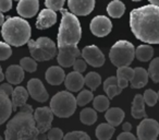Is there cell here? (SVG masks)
<instances>
[{
    "mask_svg": "<svg viewBox=\"0 0 159 140\" xmlns=\"http://www.w3.org/2000/svg\"><path fill=\"white\" fill-rule=\"evenodd\" d=\"M130 27L137 40L146 44H159V6L150 3L132 10Z\"/></svg>",
    "mask_w": 159,
    "mask_h": 140,
    "instance_id": "1",
    "label": "cell"
},
{
    "mask_svg": "<svg viewBox=\"0 0 159 140\" xmlns=\"http://www.w3.org/2000/svg\"><path fill=\"white\" fill-rule=\"evenodd\" d=\"M20 109V112L7 124L5 138L7 140L37 139L39 131L34 119L33 109L26 103Z\"/></svg>",
    "mask_w": 159,
    "mask_h": 140,
    "instance_id": "2",
    "label": "cell"
},
{
    "mask_svg": "<svg viewBox=\"0 0 159 140\" xmlns=\"http://www.w3.org/2000/svg\"><path fill=\"white\" fill-rule=\"evenodd\" d=\"M1 27V35L9 45L20 47L30 41L32 30L30 23L23 18L9 17Z\"/></svg>",
    "mask_w": 159,
    "mask_h": 140,
    "instance_id": "3",
    "label": "cell"
},
{
    "mask_svg": "<svg viewBox=\"0 0 159 140\" xmlns=\"http://www.w3.org/2000/svg\"><path fill=\"white\" fill-rule=\"evenodd\" d=\"M60 12L62 14V18L58 31V47L66 45H77L82 36V29L79 19L75 14L69 12L63 8L60 10Z\"/></svg>",
    "mask_w": 159,
    "mask_h": 140,
    "instance_id": "4",
    "label": "cell"
},
{
    "mask_svg": "<svg viewBox=\"0 0 159 140\" xmlns=\"http://www.w3.org/2000/svg\"><path fill=\"white\" fill-rule=\"evenodd\" d=\"M76 98L68 91H60L52 96L50 101V109L53 115L60 118L70 117L76 111Z\"/></svg>",
    "mask_w": 159,
    "mask_h": 140,
    "instance_id": "5",
    "label": "cell"
},
{
    "mask_svg": "<svg viewBox=\"0 0 159 140\" xmlns=\"http://www.w3.org/2000/svg\"><path fill=\"white\" fill-rule=\"evenodd\" d=\"M135 57V48L128 41H118L110 49L109 58L116 67L130 66Z\"/></svg>",
    "mask_w": 159,
    "mask_h": 140,
    "instance_id": "6",
    "label": "cell"
},
{
    "mask_svg": "<svg viewBox=\"0 0 159 140\" xmlns=\"http://www.w3.org/2000/svg\"><path fill=\"white\" fill-rule=\"evenodd\" d=\"M31 55L36 61L50 60L57 54L56 44L48 37H39L38 40H30L27 42Z\"/></svg>",
    "mask_w": 159,
    "mask_h": 140,
    "instance_id": "7",
    "label": "cell"
},
{
    "mask_svg": "<svg viewBox=\"0 0 159 140\" xmlns=\"http://www.w3.org/2000/svg\"><path fill=\"white\" fill-rule=\"evenodd\" d=\"M159 135V123L152 118H145L137 126V138L139 140H155Z\"/></svg>",
    "mask_w": 159,
    "mask_h": 140,
    "instance_id": "8",
    "label": "cell"
},
{
    "mask_svg": "<svg viewBox=\"0 0 159 140\" xmlns=\"http://www.w3.org/2000/svg\"><path fill=\"white\" fill-rule=\"evenodd\" d=\"M57 60L59 65L64 68H69L73 65L76 58L81 56V51L77 48L76 45H66V46L58 47Z\"/></svg>",
    "mask_w": 159,
    "mask_h": 140,
    "instance_id": "9",
    "label": "cell"
},
{
    "mask_svg": "<svg viewBox=\"0 0 159 140\" xmlns=\"http://www.w3.org/2000/svg\"><path fill=\"white\" fill-rule=\"evenodd\" d=\"M33 115L39 133H47L51 128V124L53 120V113L50 107H38L35 109Z\"/></svg>",
    "mask_w": 159,
    "mask_h": 140,
    "instance_id": "10",
    "label": "cell"
},
{
    "mask_svg": "<svg viewBox=\"0 0 159 140\" xmlns=\"http://www.w3.org/2000/svg\"><path fill=\"white\" fill-rule=\"evenodd\" d=\"M82 58L87 62L89 65H91L92 67H102L105 64V56L102 53L99 48L95 45H89V46H85L81 54Z\"/></svg>",
    "mask_w": 159,
    "mask_h": 140,
    "instance_id": "11",
    "label": "cell"
},
{
    "mask_svg": "<svg viewBox=\"0 0 159 140\" xmlns=\"http://www.w3.org/2000/svg\"><path fill=\"white\" fill-rule=\"evenodd\" d=\"M91 32L97 37H104L108 35L112 30V23L110 19L105 16H97L92 20L89 24Z\"/></svg>",
    "mask_w": 159,
    "mask_h": 140,
    "instance_id": "12",
    "label": "cell"
},
{
    "mask_svg": "<svg viewBox=\"0 0 159 140\" xmlns=\"http://www.w3.org/2000/svg\"><path fill=\"white\" fill-rule=\"evenodd\" d=\"M68 7L75 16L85 17L93 12L95 0H68Z\"/></svg>",
    "mask_w": 159,
    "mask_h": 140,
    "instance_id": "13",
    "label": "cell"
},
{
    "mask_svg": "<svg viewBox=\"0 0 159 140\" xmlns=\"http://www.w3.org/2000/svg\"><path fill=\"white\" fill-rule=\"evenodd\" d=\"M27 92L29 95L32 96L35 101L40 103L46 102L49 99V94L45 89L43 82L37 78H33L27 82Z\"/></svg>",
    "mask_w": 159,
    "mask_h": 140,
    "instance_id": "14",
    "label": "cell"
},
{
    "mask_svg": "<svg viewBox=\"0 0 159 140\" xmlns=\"http://www.w3.org/2000/svg\"><path fill=\"white\" fill-rule=\"evenodd\" d=\"M39 9L38 0H20L16 7V11L22 18H33Z\"/></svg>",
    "mask_w": 159,
    "mask_h": 140,
    "instance_id": "15",
    "label": "cell"
},
{
    "mask_svg": "<svg viewBox=\"0 0 159 140\" xmlns=\"http://www.w3.org/2000/svg\"><path fill=\"white\" fill-rule=\"evenodd\" d=\"M57 22V13L51 9H44L38 14L37 21H36V27L38 30H45L51 27Z\"/></svg>",
    "mask_w": 159,
    "mask_h": 140,
    "instance_id": "16",
    "label": "cell"
},
{
    "mask_svg": "<svg viewBox=\"0 0 159 140\" xmlns=\"http://www.w3.org/2000/svg\"><path fill=\"white\" fill-rule=\"evenodd\" d=\"M64 84L68 91L70 92H77L84 87V77L82 74H80L77 71L70 72L68 76L64 78Z\"/></svg>",
    "mask_w": 159,
    "mask_h": 140,
    "instance_id": "17",
    "label": "cell"
},
{
    "mask_svg": "<svg viewBox=\"0 0 159 140\" xmlns=\"http://www.w3.org/2000/svg\"><path fill=\"white\" fill-rule=\"evenodd\" d=\"M45 78H46V81L49 84L59 85L64 81L66 75H64V70L61 67L52 66L47 69L46 74H45Z\"/></svg>",
    "mask_w": 159,
    "mask_h": 140,
    "instance_id": "18",
    "label": "cell"
},
{
    "mask_svg": "<svg viewBox=\"0 0 159 140\" xmlns=\"http://www.w3.org/2000/svg\"><path fill=\"white\" fill-rule=\"evenodd\" d=\"M5 78L11 84H20L24 79V70L21 66L12 65V66L8 67Z\"/></svg>",
    "mask_w": 159,
    "mask_h": 140,
    "instance_id": "19",
    "label": "cell"
},
{
    "mask_svg": "<svg viewBox=\"0 0 159 140\" xmlns=\"http://www.w3.org/2000/svg\"><path fill=\"white\" fill-rule=\"evenodd\" d=\"M12 102L7 94L0 91V125L8 120L12 113Z\"/></svg>",
    "mask_w": 159,
    "mask_h": 140,
    "instance_id": "20",
    "label": "cell"
},
{
    "mask_svg": "<svg viewBox=\"0 0 159 140\" xmlns=\"http://www.w3.org/2000/svg\"><path fill=\"white\" fill-rule=\"evenodd\" d=\"M148 72L146 69L142 68V67H136L134 69V76H133L131 82V87L133 89H141L144 88L148 82Z\"/></svg>",
    "mask_w": 159,
    "mask_h": 140,
    "instance_id": "21",
    "label": "cell"
},
{
    "mask_svg": "<svg viewBox=\"0 0 159 140\" xmlns=\"http://www.w3.org/2000/svg\"><path fill=\"white\" fill-rule=\"evenodd\" d=\"M12 96V109L16 111V109L23 106L26 103L27 99H29V92L25 88L23 87H16L13 89V92L11 94Z\"/></svg>",
    "mask_w": 159,
    "mask_h": 140,
    "instance_id": "22",
    "label": "cell"
},
{
    "mask_svg": "<svg viewBox=\"0 0 159 140\" xmlns=\"http://www.w3.org/2000/svg\"><path fill=\"white\" fill-rule=\"evenodd\" d=\"M131 115L135 119H141L143 117H146V111H145V102L142 94H136L133 99L132 107H131Z\"/></svg>",
    "mask_w": 159,
    "mask_h": 140,
    "instance_id": "23",
    "label": "cell"
},
{
    "mask_svg": "<svg viewBox=\"0 0 159 140\" xmlns=\"http://www.w3.org/2000/svg\"><path fill=\"white\" fill-rule=\"evenodd\" d=\"M105 118H106V120L110 125L117 127L123 122L124 112L121 109H119V107H111V109H108L106 111Z\"/></svg>",
    "mask_w": 159,
    "mask_h": 140,
    "instance_id": "24",
    "label": "cell"
},
{
    "mask_svg": "<svg viewBox=\"0 0 159 140\" xmlns=\"http://www.w3.org/2000/svg\"><path fill=\"white\" fill-rule=\"evenodd\" d=\"M107 12L111 18L119 19L125 12V6L120 0H112L108 6H107Z\"/></svg>",
    "mask_w": 159,
    "mask_h": 140,
    "instance_id": "25",
    "label": "cell"
},
{
    "mask_svg": "<svg viewBox=\"0 0 159 140\" xmlns=\"http://www.w3.org/2000/svg\"><path fill=\"white\" fill-rule=\"evenodd\" d=\"M96 137L99 140H109L112 138L113 133H115V126L110 125L109 123H104L100 124L99 126L96 128Z\"/></svg>",
    "mask_w": 159,
    "mask_h": 140,
    "instance_id": "26",
    "label": "cell"
},
{
    "mask_svg": "<svg viewBox=\"0 0 159 140\" xmlns=\"http://www.w3.org/2000/svg\"><path fill=\"white\" fill-rule=\"evenodd\" d=\"M154 56V48L150 45H139L135 49V57L142 62L149 61Z\"/></svg>",
    "mask_w": 159,
    "mask_h": 140,
    "instance_id": "27",
    "label": "cell"
},
{
    "mask_svg": "<svg viewBox=\"0 0 159 140\" xmlns=\"http://www.w3.org/2000/svg\"><path fill=\"white\" fill-rule=\"evenodd\" d=\"M80 119H81V122L84 125L92 126L97 120V113H96L95 109L86 107V109H82L81 113H80Z\"/></svg>",
    "mask_w": 159,
    "mask_h": 140,
    "instance_id": "28",
    "label": "cell"
},
{
    "mask_svg": "<svg viewBox=\"0 0 159 140\" xmlns=\"http://www.w3.org/2000/svg\"><path fill=\"white\" fill-rule=\"evenodd\" d=\"M84 82L87 88H89L92 91H95L102 83V77L97 72H89L86 75V77H84Z\"/></svg>",
    "mask_w": 159,
    "mask_h": 140,
    "instance_id": "29",
    "label": "cell"
},
{
    "mask_svg": "<svg viewBox=\"0 0 159 140\" xmlns=\"http://www.w3.org/2000/svg\"><path fill=\"white\" fill-rule=\"evenodd\" d=\"M93 104H94V109L98 112H106L107 109H109V105H110V102H109L108 96L105 95H98L96 96L95 99H93Z\"/></svg>",
    "mask_w": 159,
    "mask_h": 140,
    "instance_id": "30",
    "label": "cell"
},
{
    "mask_svg": "<svg viewBox=\"0 0 159 140\" xmlns=\"http://www.w3.org/2000/svg\"><path fill=\"white\" fill-rule=\"evenodd\" d=\"M148 76L155 83H159V57L152 60L148 67Z\"/></svg>",
    "mask_w": 159,
    "mask_h": 140,
    "instance_id": "31",
    "label": "cell"
},
{
    "mask_svg": "<svg viewBox=\"0 0 159 140\" xmlns=\"http://www.w3.org/2000/svg\"><path fill=\"white\" fill-rule=\"evenodd\" d=\"M93 92L89 91V90H82L79 93V95L76 96V103L80 106H84V105L89 104L91 101H93Z\"/></svg>",
    "mask_w": 159,
    "mask_h": 140,
    "instance_id": "32",
    "label": "cell"
},
{
    "mask_svg": "<svg viewBox=\"0 0 159 140\" xmlns=\"http://www.w3.org/2000/svg\"><path fill=\"white\" fill-rule=\"evenodd\" d=\"M20 66L23 68L24 71L27 72H35L37 69V62L34 58L24 57L20 60Z\"/></svg>",
    "mask_w": 159,
    "mask_h": 140,
    "instance_id": "33",
    "label": "cell"
},
{
    "mask_svg": "<svg viewBox=\"0 0 159 140\" xmlns=\"http://www.w3.org/2000/svg\"><path fill=\"white\" fill-rule=\"evenodd\" d=\"M133 76H134V69L130 68L129 66L118 67L117 78L131 81V80H132V78H133Z\"/></svg>",
    "mask_w": 159,
    "mask_h": 140,
    "instance_id": "34",
    "label": "cell"
},
{
    "mask_svg": "<svg viewBox=\"0 0 159 140\" xmlns=\"http://www.w3.org/2000/svg\"><path fill=\"white\" fill-rule=\"evenodd\" d=\"M143 99H144V102L145 104H147L148 106L152 107L156 105V103L158 102V96H157V92H155L154 90H146L144 92V95H143Z\"/></svg>",
    "mask_w": 159,
    "mask_h": 140,
    "instance_id": "35",
    "label": "cell"
},
{
    "mask_svg": "<svg viewBox=\"0 0 159 140\" xmlns=\"http://www.w3.org/2000/svg\"><path fill=\"white\" fill-rule=\"evenodd\" d=\"M63 138L66 140H89L91 139V137H89L86 133H84V131H79V130L71 131V133H66Z\"/></svg>",
    "mask_w": 159,
    "mask_h": 140,
    "instance_id": "36",
    "label": "cell"
},
{
    "mask_svg": "<svg viewBox=\"0 0 159 140\" xmlns=\"http://www.w3.org/2000/svg\"><path fill=\"white\" fill-rule=\"evenodd\" d=\"M104 91L106 92L108 99H113L115 96H117L118 94H120L122 92V89L119 87L118 84H110V85H106L104 87Z\"/></svg>",
    "mask_w": 159,
    "mask_h": 140,
    "instance_id": "37",
    "label": "cell"
},
{
    "mask_svg": "<svg viewBox=\"0 0 159 140\" xmlns=\"http://www.w3.org/2000/svg\"><path fill=\"white\" fill-rule=\"evenodd\" d=\"M12 55L10 45L6 42H0V60H7Z\"/></svg>",
    "mask_w": 159,
    "mask_h": 140,
    "instance_id": "38",
    "label": "cell"
},
{
    "mask_svg": "<svg viewBox=\"0 0 159 140\" xmlns=\"http://www.w3.org/2000/svg\"><path fill=\"white\" fill-rule=\"evenodd\" d=\"M66 0H45V6L53 11H60L63 8Z\"/></svg>",
    "mask_w": 159,
    "mask_h": 140,
    "instance_id": "39",
    "label": "cell"
},
{
    "mask_svg": "<svg viewBox=\"0 0 159 140\" xmlns=\"http://www.w3.org/2000/svg\"><path fill=\"white\" fill-rule=\"evenodd\" d=\"M73 69H74V71H77L80 74H83V72L86 70V67H87V62L85 61L83 58H76L75 61L73 62Z\"/></svg>",
    "mask_w": 159,
    "mask_h": 140,
    "instance_id": "40",
    "label": "cell"
},
{
    "mask_svg": "<svg viewBox=\"0 0 159 140\" xmlns=\"http://www.w3.org/2000/svg\"><path fill=\"white\" fill-rule=\"evenodd\" d=\"M63 137L64 135L60 128H50L47 133V138L49 140H60Z\"/></svg>",
    "mask_w": 159,
    "mask_h": 140,
    "instance_id": "41",
    "label": "cell"
},
{
    "mask_svg": "<svg viewBox=\"0 0 159 140\" xmlns=\"http://www.w3.org/2000/svg\"><path fill=\"white\" fill-rule=\"evenodd\" d=\"M12 8V0H0V11L8 12Z\"/></svg>",
    "mask_w": 159,
    "mask_h": 140,
    "instance_id": "42",
    "label": "cell"
},
{
    "mask_svg": "<svg viewBox=\"0 0 159 140\" xmlns=\"http://www.w3.org/2000/svg\"><path fill=\"white\" fill-rule=\"evenodd\" d=\"M0 91L7 94L8 96H10L13 92V88H12L11 83H3V84L0 85Z\"/></svg>",
    "mask_w": 159,
    "mask_h": 140,
    "instance_id": "43",
    "label": "cell"
},
{
    "mask_svg": "<svg viewBox=\"0 0 159 140\" xmlns=\"http://www.w3.org/2000/svg\"><path fill=\"white\" fill-rule=\"evenodd\" d=\"M135 139H136V137L133 133H131L130 131H123V133L118 136V140H135Z\"/></svg>",
    "mask_w": 159,
    "mask_h": 140,
    "instance_id": "44",
    "label": "cell"
},
{
    "mask_svg": "<svg viewBox=\"0 0 159 140\" xmlns=\"http://www.w3.org/2000/svg\"><path fill=\"white\" fill-rule=\"evenodd\" d=\"M110 84H118V78L117 77H109L108 79H106L104 82V87Z\"/></svg>",
    "mask_w": 159,
    "mask_h": 140,
    "instance_id": "45",
    "label": "cell"
},
{
    "mask_svg": "<svg viewBox=\"0 0 159 140\" xmlns=\"http://www.w3.org/2000/svg\"><path fill=\"white\" fill-rule=\"evenodd\" d=\"M129 84V81L128 80H124V79H119L118 78V85H119L120 88H121L122 90L124 89V88H126Z\"/></svg>",
    "mask_w": 159,
    "mask_h": 140,
    "instance_id": "46",
    "label": "cell"
},
{
    "mask_svg": "<svg viewBox=\"0 0 159 140\" xmlns=\"http://www.w3.org/2000/svg\"><path fill=\"white\" fill-rule=\"evenodd\" d=\"M122 129H123V131H131V129H132V125L128 122L123 123V125H122Z\"/></svg>",
    "mask_w": 159,
    "mask_h": 140,
    "instance_id": "47",
    "label": "cell"
},
{
    "mask_svg": "<svg viewBox=\"0 0 159 140\" xmlns=\"http://www.w3.org/2000/svg\"><path fill=\"white\" fill-rule=\"evenodd\" d=\"M3 22H5V17H3V14L0 11V27L3 24Z\"/></svg>",
    "mask_w": 159,
    "mask_h": 140,
    "instance_id": "48",
    "label": "cell"
},
{
    "mask_svg": "<svg viewBox=\"0 0 159 140\" xmlns=\"http://www.w3.org/2000/svg\"><path fill=\"white\" fill-rule=\"evenodd\" d=\"M152 5H155V6H159V0H148Z\"/></svg>",
    "mask_w": 159,
    "mask_h": 140,
    "instance_id": "49",
    "label": "cell"
},
{
    "mask_svg": "<svg viewBox=\"0 0 159 140\" xmlns=\"http://www.w3.org/2000/svg\"><path fill=\"white\" fill-rule=\"evenodd\" d=\"M5 79V75L2 72V69H1V66H0V81H2Z\"/></svg>",
    "mask_w": 159,
    "mask_h": 140,
    "instance_id": "50",
    "label": "cell"
},
{
    "mask_svg": "<svg viewBox=\"0 0 159 140\" xmlns=\"http://www.w3.org/2000/svg\"><path fill=\"white\" fill-rule=\"evenodd\" d=\"M157 96H158V101H159V91L157 92Z\"/></svg>",
    "mask_w": 159,
    "mask_h": 140,
    "instance_id": "51",
    "label": "cell"
},
{
    "mask_svg": "<svg viewBox=\"0 0 159 140\" xmlns=\"http://www.w3.org/2000/svg\"><path fill=\"white\" fill-rule=\"evenodd\" d=\"M133 1H141V0H133Z\"/></svg>",
    "mask_w": 159,
    "mask_h": 140,
    "instance_id": "52",
    "label": "cell"
},
{
    "mask_svg": "<svg viewBox=\"0 0 159 140\" xmlns=\"http://www.w3.org/2000/svg\"><path fill=\"white\" fill-rule=\"evenodd\" d=\"M1 139H2V137H1V136H0V140H1Z\"/></svg>",
    "mask_w": 159,
    "mask_h": 140,
    "instance_id": "53",
    "label": "cell"
},
{
    "mask_svg": "<svg viewBox=\"0 0 159 140\" xmlns=\"http://www.w3.org/2000/svg\"><path fill=\"white\" fill-rule=\"evenodd\" d=\"M16 1H20V0H16Z\"/></svg>",
    "mask_w": 159,
    "mask_h": 140,
    "instance_id": "54",
    "label": "cell"
}]
</instances>
